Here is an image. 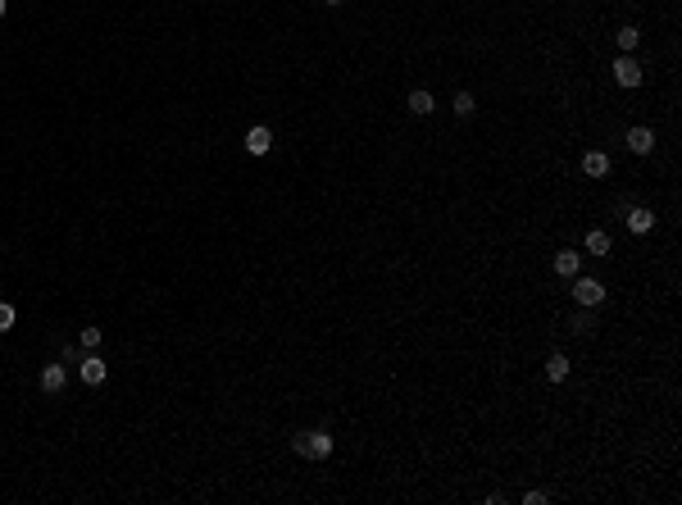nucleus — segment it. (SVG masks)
Instances as JSON below:
<instances>
[{"instance_id":"obj_1","label":"nucleus","mask_w":682,"mask_h":505,"mask_svg":"<svg viewBox=\"0 0 682 505\" xmlns=\"http://www.w3.org/2000/svg\"><path fill=\"white\" fill-rule=\"evenodd\" d=\"M291 451L305 455V460H328V455H332V437L324 433V428H309V433L291 437Z\"/></svg>"},{"instance_id":"obj_2","label":"nucleus","mask_w":682,"mask_h":505,"mask_svg":"<svg viewBox=\"0 0 682 505\" xmlns=\"http://www.w3.org/2000/svg\"><path fill=\"white\" fill-rule=\"evenodd\" d=\"M573 301L587 305V310H596V305L605 301V287H601L596 278H578V282H573Z\"/></svg>"},{"instance_id":"obj_3","label":"nucleus","mask_w":682,"mask_h":505,"mask_svg":"<svg viewBox=\"0 0 682 505\" xmlns=\"http://www.w3.org/2000/svg\"><path fill=\"white\" fill-rule=\"evenodd\" d=\"M109 378V364L101 360V355H82V383L86 387H101Z\"/></svg>"},{"instance_id":"obj_4","label":"nucleus","mask_w":682,"mask_h":505,"mask_svg":"<svg viewBox=\"0 0 682 505\" xmlns=\"http://www.w3.org/2000/svg\"><path fill=\"white\" fill-rule=\"evenodd\" d=\"M614 78H618V87H637V82H641V64L632 55H618L614 59Z\"/></svg>"},{"instance_id":"obj_5","label":"nucleus","mask_w":682,"mask_h":505,"mask_svg":"<svg viewBox=\"0 0 682 505\" xmlns=\"http://www.w3.org/2000/svg\"><path fill=\"white\" fill-rule=\"evenodd\" d=\"M64 383H69V374H64L59 364H46V369H41V391H46V396H59Z\"/></svg>"},{"instance_id":"obj_6","label":"nucleus","mask_w":682,"mask_h":505,"mask_svg":"<svg viewBox=\"0 0 682 505\" xmlns=\"http://www.w3.org/2000/svg\"><path fill=\"white\" fill-rule=\"evenodd\" d=\"M582 174H587V178H605V174H610V155H605V151H587V155H582Z\"/></svg>"},{"instance_id":"obj_7","label":"nucleus","mask_w":682,"mask_h":505,"mask_svg":"<svg viewBox=\"0 0 682 505\" xmlns=\"http://www.w3.org/2000/svg\"><path fill=\"white\" fill-rule=\"evenodd\" d=\"M628 228L637 232V237H646V232L655 228V214H651L646 205H632V209H628Z\"/></svg>"},{"instance_id":"obj_8","label":"nucleus","mask_w":682,"mask_h":505,"mask_svg":"<svg viewBox=\"0 0 682 505\" xmlns=\"http://www.w3.org/2000/svg\"><path fill=\"white\" fill-rule=\"evenodd\" d=\"M628 151H632V155H651V151H655V132H651V128H632V132H628Z\"/></svg>"},{"instance_id":"obj_9","label":"nucleus","mask_w":682,"mask_h":505,"mask_svg":"<svg viewBox=\"0 0 682 505\" xmlns=\"http://www.w3.org/2000/svg\"><path fill=\"white\" fill-rule=\"evenodd\" d=\"M246 151H251V155H269L273 151V132L269 128H251V132H246Z\"/></svg>"},{"instance_id":"obj_10","label":"nucleus","mask_w":682,"mask_h":505,"mask_svg":"<svg viewBox=\"0 0 682 505\" xmlns=\"http://www.w3.org/2000/svg\"><path fill=\"white\" fill-rule=\"evenodd\" d=\"M578 269H582V255L578 251H560V255H555V274H560V278H578Z\"/></svg>"},{"instance_id":"obj_11","label":"nucleus","mask_w":682,"mask_h":505,"mask_svg":"<svg viewBox=\"0 0 682 505\" xmlns=\"http://www.w3.org/2000/svg\"><path fill=\"white\" fill-rule=\"evenodd\" d=\"M546 378H551V383H564V378H568V355L555 351L551 360H546Z\"/></svg>"},{"instance_id":"obj_12","label":"nucleus","mask_w":682,"mask_h":505,"mask_svg":"<svg viewBox=\"0 0 682 505\" xmlns=\"http://www.w3.org/2000/svg\"><path fill=\"white\" fill-rule=\"evenodd\" d=\"M432 91H409V114H432Z\"/></svg>"},{"instance_id":"obj_13","label":"nucleus","mask_w":682,"mask_h":505,"mask_svg":"<svg viewBox=\"0 0 682 505\" xmlns=\"http://www.w3.org/2000/svg\"><path fill=\"white\" fill-rule=\"evenodd\" d=\"M587 251L591 255H610V232H601V228L587 232Z\"/></svg>"},{"instance_id":"obj_14","label":"nucleus","mask_w":682,"mask_h":505,"mask_svg":"<svg viewBox=\"0 0 682 505\" xmlns=\"http://www.w3.org/2000/svg\"><path fill=\"white\" fill-rule=\"evenodd\" d=\"M637 41H641V32H637V28H618V51H623V55H628Z\"/></svg>"},{"instance_id":"obj_15","label":"nucleus","mask_w":682,"mask_h":505,"mask_svg":"<svg viewBox=\"0 0 682 505\" xmlns=\"http://www.w3.org/2000/svg\"><path fill=\"white\" fill-rule=\"evenodd\" d=\"M596 324H591V310L587 305H578V314H573V332H591Z\"/></svg>"},{"instance_id":"obj_16","label":"nucleus","mask_w":682,"mask_h":505,"mask_svg":"<svg viewBox=\"0 0 682 505\" xmlns=\"http://www.w3.org/2000/svg\"><path fill=\"white\" fill-rule=\"evenodd\" d=\"M455 114H460V119H468V114H473V96H468V91H460V96H455Z\"/></svg>"},{"instance_id":"obj_17","label":"nucleus","mask_w":682,"mask_h":505,"mask_svg":"<svg viewBox=\"0 0 682 505\" xmlns=\"http://www.w3.org/2000/svg\"><path fill=\"white\" fill-rule=\"evenodd\" d=\"M78 341H82L86 351H96V346H101V328H82V337H78Z\"/></svg>"},{"instance_id":"obj_18","label":"nucleus","mask_w":682,"mask_h":505,"mask_svg":"<svg viewBox=\"0 0 682 505\" xmlns=\"http://www.w3.org/2000/svg\"><path fill=\"white\" fill-rule=\"evenodd\" d=\"M9 328H14V305L0 301V332H9Z\"/></svg>"},{"instance_id":"obj_19","label":"nucleus","mask_w":682,"mask_h":505,"mask_svg":"<svg viewBox=\"0 0 682 505\" xmlns=\"http://www.w3.org/2000/svg\"><path fill=\"white\" fill-rule=\"evenodd\" d=\"M5 9H9V0H0V19H5Z\"/></svg>"}]
</instances>
